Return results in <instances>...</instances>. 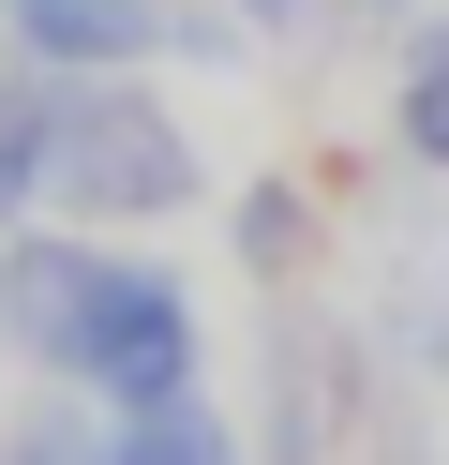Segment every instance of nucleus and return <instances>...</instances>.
<instances>
[{
  "label": "nucleus",
  "instance_id": "obj_1",
  "mask_svg": "<svg viewBox=\"0 0 449 465\" xmlns=\"http://www.w3.org/2000/svg\"><path fill=\"white\" fill-rule=\"evenodd\" d=\"M60 391L90 405H165V391H210V315L180 271H150V255H105V285H90V331H75V375Z\"/></svg>",
  "mask_w": 449,
  "mask_h": 465
},
{
  "label": "nucleus",
  "instance_id": "obj_9",
  "mask_svg": "<svg viewBox=\"0 0 449 465\" xmlns=\"http://www.w3.org/2000/svg\"><path fill=\"white\" fill-rule=\"evenodd\" d=\"M239 255H255L269 285H299V271H315V195H299V181H255V195H239Z\"/></svg>",
  "mask_w": 449,
  "mask_h": 465
},
{
  "label": "nucleus",
  "instance_id": "obj_8",
  "mask_svg": "<svg viewBox=\"0 0 449 465\" xmlns=\"http://www.w3.org/2000/svg\"><path fill=\"white\" fill-rule=\"evenodd\" d=\"M0 465H120V420H105L90 391H60V375H45V391L0 420Z\"/></svg>",
  "mask_w": 449,
  "mask_h": 465
},
{
  "label": "nucleus",
  "instance_id": "obj_7",
  "mask_svg": "<svg viewBox=\"0 0 449 465\" xmlns=\"http://www.w3.org/2000/svg\"><path fill=\"white\" fill-rule=\"evenodd\" d=\"M105 420H120V465H255V435H239L210 391H165V405H105Z\"/></svg>",
  "mask_w": 449,
  "mask_h": 465
},
{
  "label": "nucleus",
  "instance_id": "obj_6",
  "mask_svg": "<svg viewBox=\"0 0 449 465\" xmlns=\"http://www.w3.org/2000/svg\"><path fill=\"white\" fill-rule=\"evenodd\" d=\"M389 151L449 181V15H405V45H389Z\"/></svg>",
  "mask_w": 449,
  "mask_h": 465
},
{
  "label": "nucleus",
  "instance_id": "obj_4",
  "mask_svg": "<svg viewBox=\"0 0 449 465\" xmlns=\"http://www.w3.org/2000/svg\"><path fill=\"white\" fill-rule=\"evenodd\" d=\"M359 361H375V345H345L329 315H285V345H269V450L255 465H329V450H345Z\"/></svg>",
  "mask_w": 449,
  "mask_h": 465
},
{
  "label": "nucleus",
  "instance_id": "obj_2",
  "mask_svg": "<svg viewBox=\"0 0 449 465\" xmlns=\"http://www.w3.org/2000/svg\"><path fill=\"white\" fill-rule=\"evenodd\" d=\"M359 345H375L389 375H419V391H449V181L405 195V211L375 225V301H359Z\"/></svg>",
  "mask_w": 449,
  "mask_h": 465
},
{
  "label": "nucleus",
  "instance_id": "obj_10",
  "mask_svg": "<svg viewBox=\"0 0 449 465\" xmlns=\"http://www.w3.org/2000/svg\"><path fill=\"white\" fill-rule=\"evenodd\" d=\"M239 15H255V31H269V45H315V31H345L359 0H239Z\"/></svg>",
  "mask_w": 449,
  "mask_h": 465
},
{
  "label": "nucleus",
  "instance_id": "obj_3",
  "mask_svg": "<svg viewBox=\"0 0 449 465\" xmlns=\"http://www.w3.org/2000/svg\"><path fill=\"white\" fill-rule=\"evenodd\" d=\"M90 285H105V241H90V225H60V211L0 225V345H15L30 375H75Z\"/></svg>",
  "mask_w": 449,
  "mask_h": 465
},
{
  "label": "nucleus",
  "instance_id": "obj_5",
  "mask_svg": "<svg viewBox=\"0 0 449 465\" xmlns=\"http://www.w3.org/2000/svg\"><path fill=\"white\" fill-rule=\"evenodd\" d=\"M165 15L180 0H0V45L45 75H135L165 61Z\"/></svg>",
  "mask_w": 449,
  "mask_h": 465
}]
</instances>
